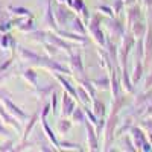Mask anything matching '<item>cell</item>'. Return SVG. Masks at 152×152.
Listing matches in <instances>:
<instances>
[{
    "label": "cell",
    "mask_w": 152,
    "mask_h": 152,
    "mask_svg": "<svg viewBox=\"0 0 152 152\" xmlns=\"http://www.w3.org/2000/svg\"><path fill=\"white\" fill-rule=\"evenodd\" d=\"M3 105H5V108L12 114V116L17 117L18 120H26V119H28V114L24 113L23 110H20V108H18L14 102H12L9 97H5V99H3Z\"/></svg>",
    "instance_id": "1"
},
{
    "label": "cell",
    "mask_w": 152,
    "mask_h": 152,
    "mask_svg": "<svg viewBox=\"0 0 152 152\" xmlns=\"http://www.w3.org/2000/svg\"><path fill=\"white\" fill-rule=\"evenodd\" d=\"M0 119H2L6 125H11V126H12V128H14L17 132H21V125L17 122L18 119H17V117H14L11 113H8V111L5 110V107H2V105H0Z\"/></svg>",
    "instance_id": "2"
},
{
    "label": "cell",
    "mask_w": 152,
    "mask_h": 152,
    "mask_svg": "<svg viewBox=\"0 0 152 152\" xmlns=\"http://www.w3.org/2000/svg\"><path fill=\"white\" fill-rule=\"evenodd\" d=\"M18 53L24 61H31V62H40L41 56H38L37 53H34L32 50L29 49H24V47H18Z\"/></svg>",
    "instance_id": "3"
},
{
    "label": "cell",
    "mask_w": 152,
    "mask_h": 152,
    "mask_svg": "<svg viewBox=\"0 0 152 152\" xmlns=\"http://www.w3.org/2000/svg\"><path fill=\"white\" fill-rule=\"evenodd\" d=\"M62 111H64V114L66 116H69V114H72L73 113V110H75V104H73V100H70V97L67 96V94H64V99H62Z\"/></svg>",
    "instance_id": "4"
},
{
    "label": "cell",
    "mask_w": 152,
    "mask_h": 152,
    "mask_svg": "<svg viewBox=\"0 0 152 152\" xmlns=\"http://www.w3.org/2000/svg\"><path fill=\"white\" fill-rule=\"evenodd\" d=\"M44 23L47 24V26L56 29V24H55V18L52 15V6H50V3L47 5V9H46V15H44Z\"/></svg>",
    "instance_id": "5"
},
{
    "label": "cell",
    "mask_w": 152,
    "mask_h": 152,
    "mask_svg": "<svg viewBox=\"0 0 152 152\" xmlns=\"http://www.w3.org/2000/svg\"><path fill=\"white\" fill-rule=\"evenodd\" d=\"M23 78L26 79L29 84H32L34 87H37V73L32 70V69H28L23 72Z\"/></svg>",
    "instance_id": "6"
},
{
    "label": "cell",
    "mask_w": 152,
    "mask_h": 152,
    "mask_svg": "<svg viewBox=\"0 0 152 152\" xmlns=\"http://www.w3.org/2000/svg\"><path fill=\"white\" fill-rule=\"evenodd\" d=\"M43 129H44V132H46V135L49 137V140L52 142L55 146H58L59 143L56 142V137H55V134H53V131L49 128V125H47V122H46V119H43Z\"/></svg>",
    "instance_id": "7"
},
{
    "label": "cell",
    "mask_w": 152,
    "mask_h": 152,
    "mask_svg": "<svg viewBox=\"0 0 152 152\" xmlns=\"http://www.w3.org/2000/svg\"><path fill=\"white\" fill-rule=\"evenodd\" d=\"M8 11H11L12 14H17V15H29V17H32L31 11H29V9H26V8H20V6H9V8H8Z\"/></svg>",
    "instance_id": "8"
},
{
    "label": "cell",
    "mask_w": 152,
    "mask_h": 152,
    "mask_svg": "<svg viewBox=\"0 0 152 152\" xmlns=\"http://www.w3.org/2000/svg\"><path fill=\"white\" fill-rule=\"evenodd\" d=\"M37 119H38V116H37V114H34V116L31 117V120H29V123H28V126H26V129H24V132H23V143L26 142V138H28L29 132L32 131V128H34V125H35Z\"/></svg>",
    "instance_id": "9"
},
{
    "label": "cell",
    "mask_w": 152,
    "mask_h": 152,
    "mask_svg": "<svg viewBox=\"0 0 152 152\" xmlns=\"http://www.w3.org/2000/svg\"><path fill=\"white\" fill-rule=\"evenodd\" d=\"M9 44H11L12 47H14V46H15V41H14V38H12L9 34H5L2 38H0V46H2L3 49H6Z\"/></svg>",
    "instance_id": "10"
},
{
    "label": "cell",
    "mask_w": 152,
    "mask_h": 152,
    "mask_svg": "<svg viewBox=\"0 0 152 152\" xmlns=\"http://www.w3.org/2000/svg\"><path fill=\"white\" fill-rule=\"evenodd\" d=\"M67 17H69V12L62 8V6H59L58 11H56V18H58V21H59L61 24H66V23H67Z\"/></svg>",
    "instance_id": "11"
},
{
    "label": "cell",
    "mask_w": 152,
    "mask_h": 152,
    "mask_svg": "<svg viewBox=\"0 0 152 152\" xmlns=\"http://www.w3.org/2000/svg\"><path fill=\"white\" fill-rule=\"evenodd\" d=\"M132 135H134V138H135V145H137L138 148H140V145H145V143H146L145 135L142 134V131H140V129L134 128V129H132Z\"/></svg>",
    "instance_id": "12"
},
{
    "label": "cell",
    "mask_w": 152,
    "mask_h": 152,
    "mask_svg": "<svg viewBox=\"0 0 152 152\" xmlns=\"http://www.w3.org/2000/svg\"><path fill=\"white\" fill-rule=\"evenodd\" d=\"M142 70H143V66H142V62L138 61L137 64H135V67H134V72H132V82H137L138 79H140Z\"/></svg>",
    "instance_id": "13"
},
{
    "label": "cell",
    "mask_w": 152,
    "mask_h": 152,
    "mask_svg": "<svg viewBox=\"0 0 152 152\" xmlns=\"http://www.w3.org/2000/svg\"><path fill=\"white\" fill-rule=\"evenodd\" d=\"M18 29H20V31H23V32H31V31H34L32 20H28V21H20V23H18Z\"/></svg>",
    "instance_id": "14"
},
{
    "label": "cell",
    "mask_w": 152,
    "mask_h": 152,
    "mask_svg": "<svg viewBox=\"0 0 152 152\" xmlns=\"http://www.w3.org/2000/svg\"><path fill=\"white\" fill-rule=\"evenodd\" d=\"M49 37V40L50 41H52V44H55V46H59V47H64V49H70V46L69 44H66L64 41H62V40H59V38L58 37H55V35H47Z\"/></svg>",
    "instance_id": "15"
},
{
    "label": "cell",
    "mask_w": 152,
    "mask_h": 152,
    "mask_svg": "<svg viewBox=\"0 0 152 152\" xmlns=\"http://www.w3.org/2000/svg\"><path fill=\"white\" fill-rule=\"evenodd\" d=\"M90 31L93 32V35H94V38H96V41L102 44V43H104V35H102V32L97 29V26H90Z\"/></svg>",
    "instance_id": "16"
},
{
    "label": "cell",
    "mask_w": 152,
    "mask_h": 152,
    "mask_svg": "<svg viewBox=\"0 0 152 152\" xmlns=\"http://www.w3.org/2000/svg\"><path fill=\"white\" fill-rule=\"evenodd\" d=\"M56 79L62 84V85H64L66 87V90L70 93V94H76V90H75V88H72V85L67 82V81H64V78H62V76H59V75H56Z\"/></svg>",
    "instance_id": "17"
},
{
    "label": "cell",
    "mask_w": 152,
    "mask_h": 152,
    "mask_svg": "<svg viewBox=\"0 0 152 152\" xmlns=\"http://www.w3.org/2000/svg\"><path fill=\"white\" fill-rule=\"evenodd\" d=\"M94 113H96V116H104V113H105L104 104H100V102H97V100H94Z\"/></svg>",
    "instance_id": "18"
},
{
    "label": "cell",
    "mask_w": 152,
    "mask_h": 152,
    "mask_svg": "<svg viewBox=\"0 0 152 152\" xmlns=\"http://www.w3.org/2000/svg\"><path fill=\"white\" fill-rule=\"evenodd\" d=\"M72 67H73V69L78 67L79 72L82 70V66H81V56H79V55H76V56L73 55V56H72Z\"/></svg>",
    "instance_id": "19"
},
{
    "label": "cell",
    "mask_w": 152,
    "mask_h": 152,
    "mask_svg": "<svg viewBox=\"0 0 152 152\" xmlns=\"http://www.w3.org/2000/svg\"><path fill=\"white\" fill-rule=\"evenodd\" d=\"M87 131H88V134H90V145H91V148L96 149V137L93 134V129H91L90 125H87Z\"/></svg>",
    "instance_id": "20"
},
{
    "label": "cell",
    "mask_w": 152,
    "mask_h": 152,
    "mask_svg": "<svg viewBox=\"0 0 152 152\" xmlns=\"http://www.w3.org/2000/svg\"><path fill=\"white\" fill-rule=\"evenodd\" d=\"M58 128H59L61 132L69 131V128H70V122H69V120H61V122L58 123Z\"/></svg>",
    "instance_id": "21"
},
{
    "label": "cell",
    "mask_w": 152,
    "mask_h": 152,
    "mask_svg": "<svg viewBox=\"0 0 152 152\" xmlns=\"http://www.w3.org/2000/svg\"><path fill=\"white\" fill-rule=\"evenodd\" d=\"M12 146H14L12 140H8L3 145H0V151H15V148H12Z\"/></svg>",
    "instance_id": "22"
},
{
    "label": "cell",
    "mask_w": 152,
    "mask_h": 152,
    "mask_svg": "<svg viewBox=\"0 0 152 152\" xmlns=\"http://www.w3.org/2000/svg\"><path fill=\"white\" fill-rule=\"evenodd\" d=\"M31 37L34 38L35 41H43V38L46 37V34H44V32H41V31H37V32H32V34H31Z\"/></svg>",
    "instance_id": "23"
},
{
    "label": "cell",
    "mask_w": 152,
    "mask_h": 152,
    "mask_svg": "<svg viewBox=\"0 0 152 152\" xmlns=\"http://www.w3.org/2000/svg\"><path fill=\"white\" fill-rule=\"evenodd\" d=\"M18 21V20H17ZM14 23L15 21H8V23H5V24H0V32H6V31H9L12 26H14Z\"/></svg>",
    "instance_id": "24"
},
{
    "label": "cell",
    "mask_w": 152,
    "mask_h": 152,
    "mask_svg": "<svg viewBox=\"0 0 152 152\" xmlns=\"http://www.w3.org/2000/svg\"><path fill=\"white\" fill-rule=\"evenodd\" d=\"M73 117H75V120H78L79 123L84 122V114H82V111L79 108H76V113H73Z\"/></svg>",
    "instance_id": "25"
},
{
    "label": "cell",
    "mask_w": 152,
    "mask_h": 152,
    "mask_svg": "<svg viewBox=\"0 0 152 152\" xmlns=\"http://www.w3.org/2000/svg\"><path fill=\"white\" fill-rule=\"evenodd\" d=\"M73 31H79L81 34H84V28H82V24H81V21L78 18L73 21Z\"/></svg>",
    "instance_id": "26"
},
{
    "label": "cell",
    "mask_w": 152,
    "mask_h": 152,
    "mask_svg": "<svg viewBox=\"0 0 152 152\" xmlns=\"http://www.w3.org/2000/svg\"><path fill=\"white\" fill-rule=\"evenodd\" d=\"M52 88H53V87H44V88H38V94H40L41 97H44L47 93H50V91H52Z\"/></svg>",
    "instance_id": "27"
},
{
    "label": "cell",
    "mask_w": 152,
    "mask_h": 152,
    "mask_svg": "<svg viewBox=\"0 0 152 152\" xmlns=\"http://www.w3.org/2000/svg\"><path fill=\"white\" fill-rule=\"evenodd\" d=\"M59 146L67 148V149H81V148H79V145H73V143H69V142H62Z\"/></svg>",
    "instance_id": "28"
},
{
    "label": "cell",
    "mask_w": 152,
    "mask_h": 152,
    "mask_svg": "<svg viewBox=\"0 0 152 152\" xmlns=\"http://www.w3.org/2000/svg\"><path fill=\"white\" fill-rule=\"evenodd\" d=\"M0 135H3V137H6V138L11 135V131H9L8 128H5L3 123H0Z\"/></svg>",
    "instance_id": "29"
},
{
    "label": "cell",
    "mask_w": 152,
    "mask_h": 152,
    "mask_svg": "<svg viewBox=\"0 0 152 152\" xmlns=\"http://www.w3.org/2000/svg\"><path fill=\"white\" fill-rule=\"evenodd\" d=\"M81 84H82V85H84V87L87 88V90H88V91H90V94H91V96L94 97V90H93V88H91V85H90V82H88V81H81Z\"/></svg>",
    "instance_id": "30"
},
{
    "label": "cell",
    "mask_w": 152,
    "mask_h": 152,
    "mask_svg": "<svg viewBox=\"0 0 152 152\" xmlns=\"http://www.w3.org/2000/svg\"><path fill=\"white\" fill-rule=\"evenodd\" d=\"M44 47H46V50H47L49 53H52V55L56 53V46L55 44H52V46H50V44H44Z\"/></svg>",
    "instance_id": "31"
},
{
    "label": "cell",
    "mask_w": 152,
    "mask_h": 152,
    "mask_svg": "<svg viewBox=\"0 0 152 152\" xmlns=\"http://www.w3.org/2000/svg\"><path fill=\"white\" fill-rule=\"evenodd\" d=\"M11 64H12V58H9V59H8L6 62H3V64L0 66V72H5V70H6V69H8V67H9Z\"/></svg>",
    "instance_id": "32"
},
{
    "label": "cell",
    "mask_w": 152,
    "mask_h": 152,
    "mask_svg": "<svg viewBox=\"0 0 152 152\" xmlns=\"http://www.w3.org/2000/svg\"><path fill=\"white\" fill-rule=\"evenodd\" d=\"M5 97H9V93L5 88H0V99H5Z\"/></svg>",
    "instance_id": "33"
},
{
    "label": "cell",
    "mask_w": 152,
    "mask_h": 152,
    "mask_svg": "<svg viewBox=\"0 0 152 152\" xmlns=\"http://www.w3.org/2000/svg\"><path fill=\"white\" fill-rule=\"evenodd\" d=\"M56 100H58V97H56V94H53V99H52V110H53V113H56Z\"/></svg>",
    "instance_id": "34"
},
{
    "label": "cell",
    "mask_w": 152,
    "mask_h": 152,
    "mask_svg": "<svg viewBox=\"0 0 152 152\" xmlns=\"http://www.w3.org/2000/svg\"><path fill=\"white\" fill-rule=\"evenodd\" d=\"M49 110H50V107H49V105H46V107H44V110H43V113H41V119H46Z\"/></svg>",
    "instance_id": "35"
},
{
    "label": "cell",
    "mask_w": 152,
    "mask_h": 152,
    "mask_svg": "<svg viewBox=\"0 0 152 152\" xmlns=\"http://www.w3.org/2000/svg\"><path fill=\"white\" fill-rule=\"evenodd\" d=\"M143 126H146L148 129L152 131V120H145V122H143Z\"/></svg>",
    "instance_id": "36"
},
{
    "label": "cell",
    "mask_w": 152,
    "mask_h": 152,
    "mask_svg": "<svg viewBox=\"0 0 152 152\" xmlns=\"http://www.w3.org/2000/svg\"><path fill=\"white\" fill-rule=\"evenodd\" d=\"M78 91H79V94H81V99L84 100V102H87V94H85V93H84V91L81 90V88H79V90H78Z\"/></svg>",
    "instance_id": "37"
},
{
    "label": "cell",
    "mask_w": 152,
    "mask_h": 152,
    "mask_svg": "<svg viewBox=\"0 0 152 152\" xmlns=\"http://www.w3.org/2000/svg\"><path fill=\"white\" fill-rule=\"evenodd\" d=\"M75 6L78 8V9H81V8H82V2H81V0H76V2H75Z\"/></svg>",
    "instance_id": "38"
},
{
    "label": "cell",
    "mask_w": 152,
    "mask_h": 152,
    "mask_svg": "<svg viewBox=\"0 0 152 152\" xmlns=\"http://www.w3.org/2000/svg\"><path fill=\"white\" fill-rule=\"evenodd\" d=\"M149 114H152V105L148 107V110H146V113H145V116H149Z\"/></svg>",
    "instance_id": "39"
},
{
    "label": "cell",
    "mask_w": 152,
    "mask_h": 152,
    "mask_svg": "<svg viewBox=\"0 0 152 152\" xmlns=\"http://www.w3.org/2000/svg\"><path fill=\"white\" fill-rule=\"evenodd\" d=\"M145 3H146L148 6H152V0H145Z\"/></svg>",
    "instance_id": "40"
},
{
    "label": "cell",
    "mask_w": 152,
    "mask_h": 152,
    "mask_svg": "<svg viewBox=\"0 0 152 152\" xmlns=\"http://www.w3.org/2000/svg\"><path fill=\"white\" fill-rule=\"evenodd\" d=\"M149 138H151V142H152V137H149Z\"/></svg>",
    "instance_id": "41"
},
{
    "label": "cell",
    "mask_w": 152,
    "mask_h": 152,
    "mask_svg": "<svg viewBox=\"0 0 152 152\" xmlns=\"http://www.w3.org/2000/svg\"><path fill=\"white\" fill-rule=\"evenodd\" d=\"M59 2H62V0H59Z\"/></svg>",
    "instance_id": "42"
}]
</instances>
